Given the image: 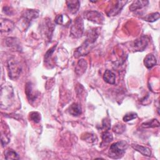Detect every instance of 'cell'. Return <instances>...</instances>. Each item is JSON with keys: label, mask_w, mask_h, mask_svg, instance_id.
Instances as JSON below:
<instances>
[{"label": "cell", "mask_w": 160, "mask_h": 160, "mask_svg": "<svg viewBox=\"0 0 160 160\" xmlns=\"http://www.w3.org/2000/svg\"><path fill=\"white\" fill-rule=\"evenodd\" d=\"M98 36L99 33L97 31V28L90 30L88 34L87 39L79 48L76 49L74 53V56L75 58H79L88 54L95 46L94 43Z\"/></svg>", "instance_id": "6da1fadb"}, {"label": "cell", "mask_w": 160, "mask_h": 160, "mask_svg": "<svg viewBox=\"0 0 160 160\" xmlns=\"http://www.w3.org/2000/svg\"><path fill=\"white\" fill-rule=\"evenodd\" d=\"M128 143L124 141H121L111 145L109 150V157L112 159H119L123 156L126 149Z\"/></svg>", "instance_id": "7a4b0ae2"}, {"label": "cell", "mask_w": 160, "mask_h": 160, "mask_svg": "<svg viewBox=\"0 0 160 160\" xmlns=\"http://www.w3.org/2000/svg\"><path fill=\"white\" fill-rule=\"evenodd\" d=\"M22 70L20 63L14 58H11L8 61V71L9 77L12 80L17 79Z\"/></svg>", "instance_id": "3957f363"}, {"label": "cell", "mask_w": 160, "mask_h": 160, "mask_svg": "<svg viewBox=\"0 0 160 160\" xmlns=\"http://www.w3.org/2000/svg\"><path fill=\"white\" fill-rule=\"evenodd\" d=\"M13 91L10 86L1 87V107L2 108L3 106L4 108H7L11 104L12 98H13Z\"/></svg>", "instance_id": "277c9868"}, {"label": "cell", "mask_w": 160, "mask_h": 160, "mask_svg": "<svg viewBox=\"0 0 160 160\" xmlns=\"http://www.w3.org/2000/svg\"><path fill=\"white\" fill-rule=\"evenodd\" d=\"M84 32V22L81 17H78L74 20L70 31L71 36L75 38H81Z\"/></svg>", "instance_id": "5b68a950"}, {"label": "cell", "mask_w": 160, "mask_h": 160, "mask_svg": "<svg viewBox=\"0 0 160 160\" xmlns=\"http://www.w3.org/2000/svg\"><path fill=\"white\" fill-rule=\"evenodd\" d=\"M84 17L88 21L96 24H101L104 21V17L102 14L96 11H88L84 12Z\"/></svg>", "instance_id": "8992f818"}, {"label": "cell", "mask_w": 160, "mask_h": 160, "mask_svg": "<svg viewBox=\"0 0 160 160\" xmlns=\"http://www.w3.org/2000/svg\"><path fill=\"white\" fill-rule=\"evenodd\" d=\"M128 2L127 1H116L111 6L109 11L107 12L109 16H114L120 12L124 6Z\"/></svg>", "instance_id": "52a82bcc"}, {"label": "cell", "mask_w": 160, "mask_h": 160, "mask_svg": "<svg viewBox=\"0 0 160 160\" xmlns=\"http://www.w3.org/2000/svg\"><path fill=\"white\" fill-rule=\"evenodd\" d=\"M148 45V39L142 36L139 38L138 39H136L132 45V47L133 48V49L135 51H143L146 47Z\"/></svg>", "instance_id": "ba28073f"}, {"label": "cell", "mask_w": 160, "mask_h": 160, "mask_svg": "<svg viewBox=\"0 0 160 160\" xmlns=\"http://www.w3.org/2000/svg\"><path fill=\"white\" fill-rule=\"evenodd\" d=\"M39 16V11L36 9H27L23 14L22 18L26 23H29L33 19L37 18Z\"/></svg>", "instance_id": "9c48e42d"}, {"label": "cell", "mask_w": 160, "mask_h": 160, "mask_svg": "<svg viewBox=\"0 0 160 160\" xmlns=\"http://www.w3.org/2000/svg\"><path fill=\"white\" fill-rule=\"evenodd\" d=\"M14 28V22L8 19H1V32H9Z\"/></svg>", "instance_id": "30bf717a"}, {"label": "cell", "mask_w": 160, "mask_h": 160, "mask_svg": "<svg viewBox=\"0 0 160 160\" xmlns=\"http://www.w3.org/2000/svg\"><path fill=\"white\" fill-rule=\"evenodd\" d=\"M25 92L26 94V96L28 99L30 101H34L38 96V94H36L35 90H34L32 84L30 82H27L26 84Z\"/></svg>", "instance_id": "8fae6325"}, {"label": "cell", "mask_w": 160, "mask_h": 160, "mask_svg": "<svg viewBox=\"0 0 160 160\" xmlns=\"http://www.w3.org/2000/svg\"><path fill=\"white\" fill-rule=\"evenodd\" d=\"M87 66H88V63L86 60L83 59H79L75 68L76 73L79 76H81L85 72L87 69Z\"/></svg>", "instance_id": "7c38bea8"}, {"label": "cell", "mask_w": 160, "mask_h": 160, "mask_svg": "<svg viewBox=\"0 0 160 160\" xmlns=\"http://www.w3.org/2000/svg\"><path fill=\"white\" fill-rule=\"evenodd\" d=\"M66 4L69 11L71 14H76L80 7V2L79 1H67Z\"/></svg>", "instance_id": "4fadbf2b"}, {"label": "cell", "mask_w": 160, "mask_h": 160, "mask_svg": "<svg viewBox=\"0 0 160 160\" xmlns=\"http://www.w3.org/2000/svg\"><path fill=\"white\" fill-rule=\"evenodd\" d=\"M149 3L148 1H142V0H138L134 1L129 6V9L131 11H136L137 9H141L145 6H146Z\"/></svg>", "instance_id": "5bb4252c"}, {"label": "cell", "mask_w": 160, "mask_h": 160, "mask_svg": "<svg viewBox=\"0 0 160 160\" xmlns=\"http://www.w3.org/2000/svg\"><path fill=\"white\" fill-rule=\"evenodd\" d=\"M131 146L134 150L139 152L144 156H150L151 154V151L150 149L147 147L142 146L141 145H139L137 144H132Z\"/></svg>", "instance_id": "9a60e30c"}, {"label": "cell", "mask_w": 160, "mask_h": 160, "mask_svg": "<svg viewBox=\"0 0 160 160\" xmlns=\"http://www.w3.org/2000/svg\"><path fill=\"white\" fill-rule=\"evenodd\" d=\"M144 64L148 69L152 68L156 64V59L155 56L151 54H148L144 59Z\"/></svg>", "instance_id": "2e32d148"}, {"label": "cell", "mask_w": 160, "mask_h": 160, "mask_svg": "<svg viewBox=\"0 0 160 160\" xmlns=\"http://www.w3.org/2000/svg\"><path fill=\"white\" fill-rule=\"evenodd\" d=\"M104 80L108 84H114L115 83L116 76L114 72L110 70H106L103 75Z\"/></svg>", "instance_id": "e0dca14e"}, {"label": "cell", "mask_w": 160, "mask_h": 160, "mask_svg": "<svg viewBox=\"0 0 160 160\" xmlns=\"http://www.w3.org/2000/svg\"><path fill=\"white\" fill-rule=\"evenodd\" d=\"M68 111L72 116H78L81 114V108L79 104L74 102L69 106Z\"/></svg>", "instance_id": "ac0fdd59"}, {"label": "cell", "mask_w": 160, "mask_h": 160, "mask_svg": "<svg viewBox=\"0 0 160 160\" xmlns=\"http://www.w3.org/2000/svg\"><path fill=\"white\" fill-rule=\"evenodd\" d=\"M54 29V25L50 20H46L45 22V34L49 40L51 39L52 32Z\"/></svg>", "instance_id": "d6986e66"}, {"label": "cell", "mask_w": 160, "mask_h": 160, "mask_svg": "<svg viewBox=\"0 0 160 160\" xmlns=\"http://www.w3.org/2000/svg\"><path fill=\"white\" fill-rule=\"evenodd\" d=\"M6 45L11 48H14L15 49H20V45L18 44V40L15 38H9L6 39Z\"/></svg>", "instance_id": "ffe728a7"}, {"label": "cell", "mask_w": 160, "mask_h": 160, "mask_svg": "<svg viewBox=\"0 0 160 160\" xmlns=\"http://www.w3.org/2000/svg\"><path fill=\"white\" fill-rule=\"evenodd\" d=\"M5 159H19L18 154L12 149H7L4 152Z\"/></svg>", "instance_id": "44dd1931"}, {"label": "cell", "mask_w": 160, "mask_h": 160, "mask_svg": "<svg viewBox=\"0 0 160 160\" xmlns=\"http://www.w3.org/2000/svg\"><path fill=\"white\" fill-rule=\"evenodd\" d=\"M159 126V122L156 119H153L149 120L147 122H145L142 124V127L144 128H156Z\"/></svg>", "instance_id": "7402d4cb"}, {"label": "cell", "mask_w": 160, "mask_h": 160, "mask_svg": "<svg viewBox=\"0 0 160 160\" xmlns=\"http://www.w3.org/2000/svg\"><path fill=\"white\" fill-rule=\"evenodd\" d=\"M102 144H108L110 142H111L113 139V136L112 134L108 131L104 132L102 135Z\"/></svg>", "instance_id": "603a6c76"}, {"label": "cell", "mask_w": 160, "mask_h": 160, "mask_svg": "<svg viewBox=\"0 0 160 160\" xmlns=\"http://www.w3.org/2000/svg\"><path fill=\"white\" fill-rule=\"evenodd\" d=\"M159 18V12H154V13H151L149 14L147 16H146L143 19H144L146 21L148 22H154L156 21H157L158 19Z\"/></svg>", "instance_id": "cb8c5ba5"}, {"label": "cell", "mask_w": 160, "mask_h": 160, "mask_svg": "<svg viewBox=\"0 0 160 160\" xmlns=\"http://www.w3.org/2000/svg\"><path fill=\"white\" fill-rule=\"evenodd\" d=\"M126 129V126L122 123H117L112 128L113 131L116 134H122Z\"/></svg>", "instance_id": "d4e9b609"}, {"label": "cell", "mask_w": 160, "mask_h": 160, "mask_svg": "<svg viewBox=\"0 0 160 160\" xmlns=\"http://www.w3.org/2000/svg\"><path fill=\"white\" fill-rule=\"evenodd\" d=\"M111 128V121L109 118H104L102 120V127H101V129H102L104 132L108 131Z\"/></svg>", "instance_id": "484cf974"}, {"label": "cell", "mask_w": 160, "mask_h": 160, "mask_svg": "<svg viewBox=\"0 0 160 160\" xmlns=\"http://www.w3.org/2000/svg\"><path fill=\"white\" fill-rule=\"evenodd\" d=\"M29 118L31 121L36 123H38L41 120V115L38 112H31L29 114Z\"/></svg>", "instance_id": "4316f807"}, {"label": "cell", "mask_w": 160, "mask_h": 160, "mask_svg": "<svg viewBox=\"0 0 160 160\" xmlns=\"http://www.w3.org/2000/svg\"><path fill=\"white\" fill-rule=\"evenodd\" d=\"M137 117H138V115L136 112H128L123 117V121L125 122H128L136 119Z\"/></svg>", "instance_id": "83f0119b"}, {"label": "cell", "mask_w": 160, "mask_h": 160, "mask_svg": "<svg viewBox=\"0 0 160 160\" xmlns=\"http://www.w3.org/2000/svg\"><path fill=\"white\" fill-rule=\"evenodd\" d=\"M83 139L88 142H94L96 139V136L93 134H90V133H86L84 135V138Z\"/></svg>", "instance_id": "f1b7e54d"}, {"label": "cell", "mask_w": 160, "mask_h": 160, "mask_svg": "<svg viewBox=\"0 0 160 160\" xmlns=\"http://www.w3.org/2000/svg\"><path fill=\"white\" fill-rule=\"evenodd\" d=\"M55 22L58 24H62L63 23V16L62 14H58L54 20Z\"/></svg>", "instance_id": "f546056e"}, {"label": "cell", "mask_w": 160, "mask_h": 160, "mask_svg": "<svg viewBox=\"0 0 160 160\" xmlns=\"http://www.w3.org/2000/svg\"><path fill=\"white\" fill-rule=\"evenodd\" d=\"M55 48H56V46H53L52 48H51V49H49L46 52V53L45 54V56H44V58H45L46 59H47L48 58H49L52 54V53H53V52H54V50L55 49Z\"/></svg>", "instance_id": "4dcf8cb0"}]
</instances>
